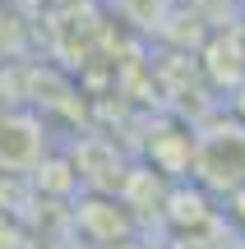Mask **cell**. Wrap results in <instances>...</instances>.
Masks as SVG:
<instances>
[{"label": "cell", "instance_id": "cell-1", "mask_svg": "<svg viewBox=\"0 0 245 249\" xmlns=\"http://www.w3.org/2000/svg\"><path fill=\"white\" fill-rule=\"evenodd\" d=\"M37 120L14 116V111H0V166H28L37 157Z\"/></svg>", "mask_w": 245, "mask_h": 249}]
</instances>
